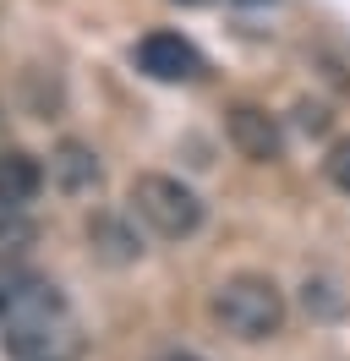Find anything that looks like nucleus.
<instances>
[{
  "label": "nucleus",
  "instance_id": "obj_1",
  "mask_svg": "<svg viewBox=\"0 0 350 361\" xmlns=\"http://www.w3.org/2000/svg\"><path fill=\"white\" fill-rule=\"evenodd\" d=\"M0 345L11 361H83L88 334L77 312L66 307V295L49 279H22L17 301L0 317Z\"/></svg>",
  "mask_w": 350,
  "mask_h": 361
},
{
  "label": "nucleus",
  "instance_id": "obj_2",
  "mask_svg": "<svg viewBox=\"0 0 350 361\" xmlns=\"http://www.w3.org/2000/svg\"><path fill=\"white\" fill-rule=\"evenodd\" d=\"M214 317L236 339H274L284 329V290L262 274H236L214 290Z\"/></svg>",
  "mask_w": 350,
  "mask_h": 361
},
{
  "label": "nucleus",
  "instance_id": "obj_3",
  "mask_svg": "<svg viewBox=\"0 0 350 361\" xmlns=\"http://www.w3.org/2000/svg\"><path fill=\"white\" fill-rule=\"evenodd\" d=\"M131 219H143L164 241H186L203 225V197L181 176H137L131 180Z\"/></svg>",
  "mask_w": 350,
  "mask_h": 361
},
{
  "label": "nucleus",
  "instance_id": "obj_4",
  "mask_svg": "<svg viewBox=\"0 0 350 361\" xmlns=\"http://www.w3.org/2000/svg\"><path fill=\"white\" fill-rule=\"evenodd\" d=\"M137 66L153 82H192V77H203V55H197L192 39H181L170 27H153L137 39Z\"/></svg>",
  "mask_w": 350,
  "mask_h": 361
},
{
  "label": "nucleus",
  "instance_id": "obj_5",
  "mask_svg": "<svg viewBox=\"0 0 350 361\" xmlns=\"http://www.w3.org/2000/svg\"><path fill=\"white\" fill-rule=\"evenodd\" d=\"M224 132H230V142H236V154H246L252 164H274V159H284L279 121H274L268 110H258V104H236L230 121H224Z\"/></svg>",
  "mask_w": 350,
  "mask_h": 361
},
{
  "label": "nucleus",
  "instance_id": "obj_6",
  "mask_svg": "<svg viewBox=\"0 0 350 361\" xmlns=\"http://www.w3.org/2000/svg\"><path fill=\"white\" fill-rule=\"evenodd\" d=\"M49 180L61 186L66 197H83V192H93V186L104 180V164H99V154H93L88 142H61V148L49 154Z\"/></svg>",
  "mask_w": 350,
  "mask_h": 361
},
{
  "label": "nucleus",
  "instance_id": "obj_7",
  "mask_svg": "<svg viewBox=\"0 0 350 361\" xmlns=\"http://www.w3.org/2000/svg\"><path fill=\"white\" fill-rule=\"evenodd\" d=\"M88 247H93V257H104V263H115V269H126V263L143 257V235H137L121 214H99V219H88Z\"/></svg>",
  "mask_w": 350,
  "mask_h": 361
},
{
  "label": "nucleus",
  "instance_id": "obj_8",
  "mask_svg": "<svg viewBox=\"0 0 350 361\" xmlns=\"http://www.w3.org/2000/svg\"><path fill=\"white\" fill-rule=\"evenodd\" d=\"M44 192V164L22 148L0 154V208H28Z\"/></svg>",
  "mask_w": 350,
  "mask_h": 361
},
{
  "label": "nucleus",
  "instance_id": "obj_9",
  "mask_svg": "<svg viewBox=\"0 0 350 361\" xmlns=\"http://www.w3.org/2000/svg\"><path fill=\"white\" fill-rule=\"evenodd\" d=\"M33 241H39V225L22 208H0V263H17Z\"/></svg>",
  "mask_w": 350,
  "mask_h": 361
},
{
  "label": "nucleus",
  "instance_id": "obj_10",
  "mask_svg": "<svg viewBox=\"0 0 350 361\" xmlns=\"http://www.w3.org/2000/svg\"><path fill=\"white\" fill-rule=\"evenodd\" d=\"M328 180H334L339 192H350V137L334 142V154H328Z\"/></svg>",
  "mask_w": 350,
  "mask_h": 361
},
{
  "label": "nucleus",
  "instance_id": "obj_11",
  "mask_svg": "<svg viewBox=\"0 0 350 361\" xmlns=\"http://www.w3.org/2000/svg\"><path fill=\"white\" fill-rule=\"evenodd\" d=\"M301 126H306V132H323V126H328V110H323V104H301Z\"/></svg>",
  "mask_w": 350,
  "mask_h": 361
},
{
  "label": "nucleus",
  "instance_id": "obj_12",
  "mask_svg": "<svg viewBox=\"0 0 350 361\" xmlns=\"http://www.w3.org/2000/svg\"><path fill=\"white\" fill-rule=\"evenodd\" d=\"M153 361H203V356H192V350H170V356H153Z\"/></svg>",
  "mask_w": 350,
  "mask_h": 361
},
{
  "label": "nucleus",
  "instance_id": "obj_13",
  "mask_svg": "<svg viewBox=\"0 0 350 361\" xmlns=\"http://www.w3.org/2000/svg\"><path fill=\"white\" fill-rule=\"evenodd\" d=\"M236 6H268V0H236Z\"/></svg>",
  "mask_w": 350,
  "mask_h": 361
},
{
  "label": "nucleus",
  "instance_id": "obj_14",
  "mask_svg": "<svg viewBox=\"0 0 350 361\" xmlns=\"http://www.w3.org/2000/svg\"><path fill=\"white\" fill-rule=\"evenodd\" d=\"M181 6H208V0H181Z\"/></svg>",
  "mask_w": 350,
  "mask_h": 361
}]
</instances>
